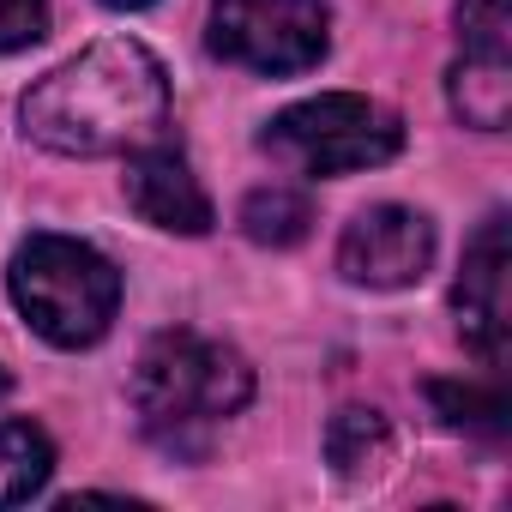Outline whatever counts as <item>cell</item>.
<instances>
[{"instance_id": "6da1fadb", "label": "cell", "mask_w": 512, "mask_h": 512, "mask_svg": "<svg viewBox=\"0 0 512 512\" xmlns=\"http://www.w3.org/2000/svg\"><path fill=\"white\" fill-rule=\"evenodd\" d=\"M19 127L31 145H43L55 157L139 151V145L163 139V127H169V73L133 37L91 43L85 55L61 61L55 73H43L25 91Z\"/></svg>"}, {"instance_id": "7a4b0ae2", "label": "cell", "mask_w": 512, "mask_h": 512, "mask_svg": "<svg viewBox=\"0 0 512 512\" xmlns=\"http://www.w3.org/2000/svg\"><path fill=\"white\" fill-rule=\"evenodd\" d=\"M253 398V368L241 350L199 332H157L133 368V416L169 458H205L211 434Z\"/></svg>"}, {"instance_id": "3957f363", "label": "cell", "mask_w": 512, "mask_h": 512, "mask_svg": "<svg viewBox=\"0 0 512 512\" xmlns=\"http://www.w3.org/2000/svg\"><path fill=\"white\" fill-rule=\"evenodd\" d=\"M7 296L55 350H91L121 314V272L79 235H31L7 266Z\"/></svg>"}, {"instance_id": "277c9868", "label": "cell", "mask_w": 512, "mask_h": 512, "mask_svg": "<svg viewBox=\"0 0 512 512\" xmlns=\"http://www.w3.org/2000/svg\"><path fill=\"white\" fill-rule=\"evenodd\" d=\"M260 145L296 169V175H314V181H332V175H356V169H380L404 151V121L398 109L374 103V97H356V91H326V97H308L296 109H284Z\"/></svg>"}, {"instance_id": "5b68a950", "label": "cell", "mask_w": 512, "mask_h": 512, "mask_svg": "<svg viewBox=\"0 0 512 512\" xmlns=\"http://www.w3.org/2000/svg\"><path fill=\"white\" fill-rule=\"evenodd\" d=\"M211 55L260 79H296L332 49V0H211Z\"/></svg>"}, {"instance_id": "8992f818", "label": "cell", "mask_w": 512, "mask_h": 512, "mask_svg": "<svg viewBox=\"0 0 512 512\" xmlns=\"http://www.w3.org/2000/svg\"><path fill=\"white\" fill-rule=\"evenodd\" d=\"M512 13L506 0H470L458 13V61L446 73V103L464 127L476 133H500L512 115Z\"/></svg>"}, {"instance_id": "52a82bcc", "label": "cell", "mask_w": 512, "mask_h": 512, "mask_svg": "<svg viewBox=\"0 0 512 512\" xmlns=\"http://www.w3.org/2000/svg\"><path fill=\"white\" fill-rule=\"evenodd\" d=\"M434 266V223L410 205H368L344 223L338 272L356 290H410Z\"/></svg>"}, {"instance_id": "ba28073f", "label": "cell", "mask_w": 512, "mask_h": 512, "mask_svg": "<svg viewBox=\"0 0 512 512\" xmlns=\"http://www.w3.org/2000/svg\"><path fill=\"white\" fill-rule=\"evenodd\" d=\"M506 211H488L482 229L470 235L464 247V266H458V284H452V314H458V332L464 344L500 368L506 362V338H512V302H506Z\"/></svg>"}, {"instance_id": "9c48e42d", "label": "cell", "mask_w": 512, "mask_h": 512, "mask_svg": "<svg viewBox=\"0 0 512 512\" xmlns=\"http://www.w3.org/2000/svg\"><path fill=\"white\" fill-rule=\"evenodd\" d=\"M121 187H127V205H133L151 229H169V235H205V229L217 223V211H211V199H205L193 163H187L175 145H163V139L127 151V175H121Z\"/></svg>"}, {"instance_id": "30bf717a", "label": "cell", "mask_w": 512, "mask_h": 512, "mask_svg": "<svg viewBox=\"0 0 512 512\" xmlns=\"http://www.w3.org/2000/svg\"><path fill=\"white\" fill-rule=\"evenodd\" d=\"M326 458H332V470H338L344 482L380 476L386 458H392V428H386V416H380V410H362V404L338 410L332 428H326Z\"/></svg>"}, {"instance_id": "8fae6325", "label": "cell", "mask_w": 512, "mask_h": 512, "mask_svg": "<svg viewBox=\"0 0 512 512\" xmlns=\"http://www.w3.org/2000/svg\"><path fill=\"white\" fill-rule=\"evenodd\" d=\"M55 476V440L37 422H0V506H25Z\"/></svg>"}, {"instance_id": "7c38bea8", "label": "cell", "mask_w": 512, "mask_h": 512, "mask_svg": "<svg viewBox=\"0 0 512 512\" xmlns=\"http://www.w3.org/2000/svg\"><path fill=\"white\" fill-rule=\"evenodd\" d=\"M308 223H314V205L296 187H253L241 205V229L260 247H296L308 235Z\"/></svg>"}, {"instance_id": "4fadbf2b", "label": "cell", "mask_w": 512, "mask_h": 512, "mask_svg": "<svg viewBox=\"0 0 512 512\" xmlns=\"http://www.w3.org/2000/svg\"><path fill=\"white\" fill-rule=\"evenodd\" d=\"M428 398L440 410L446 428H470V434H488L500 440L506 434V392L500 386H452V380H428Z\"/></svg>"}, {"instance_id": "5bb4252c", "label": "cell", "mask_w": 512, "mask_h": 512, "mask_svg": "<svg viewBox=\"0 0 512 512\" xmlns=\"http://www.w3.org/2000/svg\"><path fill=\"white\" fill-rule=\"evenodd\" d=\"M49 37V0H0V55H25Z\"/></svg>"}, {"instance_id": "9a60e30c", "label": "cell", "mask_w": 512, "mask_h": 512, "mask_svg": "<svg viewBox=\"0 0 512 512\" xmlns=\"http://www.w3.org/2000/svg\"><path fill=\"white\" fill-rule=\"evenodd\" d=\"M103 7H115V13H139V7H151V0H103Z\"/></svg>"}, {"instance_id": "2e32d148", "label": "cell", "mask_w": 512, "mask_h": 512, "mask_svg": "<svg viewBox=\"0 0 512 512\" xmlns=\"http://www.w3.org/2000/svg\"><path fill=\"white\" fill-rule=\"evenodd\" d=\"M0 398H7V368H0Z\"/></svg>"}]
</instances>
